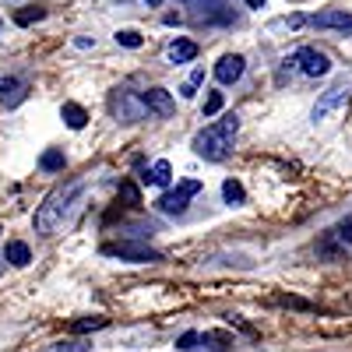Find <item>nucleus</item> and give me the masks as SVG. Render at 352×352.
I'll use <instances>...</instances> for the list:
<instances>
[{
  "label": "nucleus",
  "mask_w": 352,
  "mask_h": 352,
  "mask_svg": "<svg viewBox=\"0 0 352 352\" xmlns=\"http://www.w3.org/2000/svg\"><path fill=\"white\" fill-rule=\"evenodd\" d=\"M307 25L335 28V32H352V14L349 11H320V14H307Z\"/></svg>",
  "instance_id": "obj_8"
},
{
  "label": "nucleus",
  "mask_w": 352,
  "mask_h": 352,
  "mask_svg": "<svg viewBox=\"0 0 352 352\" xmlns=\"http://www.w3.org/2000/svg\"><path fill=\"white\" fill-rule=\"evenodd\" d=\"M222 109V92H208V99H204V116H215Z\"/></svg>",
  "instance_id": "obj_23"
},
{
  "label": "nucleus",
  "mask_w": 352,
  "mask_h": 352,
  "mask_svg": "<svg viewBox=\"0 0 352 352\" xmlns=\"http://www.w3.org/2000/svg\"><path fill=\"white\" fill-rule=\"evenodd\" d=\"M18 85H21V81H14V78H0V92H4V96H8V92H14V88H18Z\"/></svg>",
  "instance_id": "obj_26"
},
{
  "label": "nucleus",
  "mask_w": 352,
  "mask_h": 352,
  "mask_svg": "<svg viewBox=\"0 0 352 352\" xmlns=\"http://www.w3.org/2000/svg\"><path fill=\"white\" fill-rule=\"evenodd\" d=\"M148 4H162V0H148Z\"/></svg>",
  "instance_id": "obj_28"
},
{
  "label": "nucleus",
  "mask_w": 352,
  "mask_h": 352,
  "mask_svg": "<svg viewBox=\"0 0 352 352\" xmlns=\"http://www.w3.org/2000/svg\"><path fill=\"white\" fill-rule=\"evenodd\" d=\"M60 116H64V124H67L71 131H81V127L88 124V113H85V109H81L78 102H64Z\"/></svg>",
  "instance_id": "obj_12"
},
{
  "label": "nucleus",
  "mask_w": 352,
  "mask_h": 352,
  "mask_svg": "<svg viewBox=\"0 0 352 352\" xmlns=\"http://www.w3.org/2000/svg\"><path fill=\"white\" fill-rule=\"evenodd\" d=\"M345 102H349V88H345V85H335V88H328V92L317 99V106H314V120H328L331 113L345 109Z\"/></svg>",
  "instance_id": "obj_5"
},
{
  "label": "nucleus",
  "mask_w": 352,
  "mask_h": 352,
  "mask_svg": "<svg viewBox=\"0 0 352 352\" xmlns=\"http://www.w3.org/2000/svg\"><path fill=\"white\" fill-rule=\"evenodd\" d=\"M296 56H300V71H303L307 78H324V74L331 71V60H328L320 50H314V46H303Z\"/></svg>",
  "instance_id": "obj_6"
},
{
  "label": "nucleus",
  "mask_w": 352,
  "mask_h": 352,
  "mask_svg": "<svg viewBox=\"0 0 352 352\" xmlns=\"http://www.w3.org/2000/svg\"><path fill=\"white\" fill-rule=\"evenodd\" d=\"M275 303H282V307H292V310H310V303H307V300H300V296H278Z\"/></svg>",
  "instance_id": "obj_24"
},
{
  "label": "nucleus",
  "mask_w": 352,
  "mask_h": 352,
  "mask_svg": "<svg viewBox=\"0 0 352 352\" xmlns=\"http://www.w3.org/2000/svg\"><path fill=\"white\" fill-rule=\"evenodd\" d=\"M64 152H56V148H50V152H43V159H39V166H43V173H60L64 169Z\"/></svg>",
  "instance_id": "obj_15"
},
{
  "label": "nucleus",
  "mask_w": 352,
  "mask_h": 352,
  "mask_svg": "<svg viewBox=\"0 0 352 352\" xmlns=\"http://www.w3.org/2000/svg\"><path fill=\"white\" fill-rule=\"evenodd\" d=\"M197 342H201V335H197V331H187V335L176 338V349H180V352H190V349H197Z\"/></svg>",
  "instance_id": "obj_22"
},
{
  "label": "nucleus",
  "mask_w": 352,
  "mask_h": 352,
  "mask_svg": "<svg viewBox=\"0 0 352 352\" xmlns=\"http://www.w3.org/2000/svg\"><path fill=\"white\" fill-rule=\"evenodd\" d=\"M236 131H240V116L229 113V116H222L219 124L204 127V131L194 138V152H197L201 159H208V162H222V159H229V148H232V138H236Z\"/></svg>",
  "instance_id": "obj_2"
},
{
  "label": "nucleus",
  "mask_w": 352,
  "mask_h": 352,
  "mask_svg": "<svg viewBox=\"0 0 352 352\" xmlns=\"http://www.w3.org/2000/svg\"><path fill=\"white\" fill-rule=\"evenodd\" d=\"M116 43L127 46V50H138L144 39H141V32H134V28H120V32H116Z\"/></svg>",
  "instance_id": "obj_19"
},
{
  "label": "nucleus",
  "mask_w": 352,
  "mask_h": 352,
  "mask_svg": "<svg viewBox=\"0 0 352 352\" xmlns=\"http://www.w3.org/2000/svg\"><path fill=\"white\" fill-rule=\"evenodd\" d=\"M120 197L131 204V208H134V204H141V190H138L131 180H124V184H120Z\"/></svg>",
  "instance_id": "obj_20"
},
{
  "label": "nucleus",
  "mask_w": 352,
  "mask_h": 352,
  "mask_svg": "<svg viewBox=\"0 0 352 352\" xmlns=\"http://www.w3.org/2000/svg\"><path fill=\"white\" fill-rule=\"evenodd\" d=\"M243 67H247V60L240 53H226L222 60L215 64V78H219V85H236L240 78H243Z\"/></svg>",
  "instance_id": "obj_7"
},
{
  "label": "nucleus",
  "mask_w": 352,
  "mask_h": 352,
  "mask_svg": "<svg viewBox=\"0 0 352 352\" xmlns=\"http://www.w3.org/2000/svg\"><path fill=\"white\" fill-rule=\"evenodd\" d=\"M4 261H11L14 268H25V264L32 261V250H28V243L14 240V243H8V250H4Z\"/></svg>",
  "instance_id": "obj_13"
},
{
  "label": "nucleus",
  "mask_w": 352,
  "mask_h": 352,
  "mask_svg": "<svg viewBox=\"0 0 352 352\" xmlns=\"http://www.w3.org/2000/svg\"><path fill=\"white\" fill-rule=\"evenodd\" d=\"M21 99H25V85H18V88H14V92H11V96H4V106L11 109V106H18Z\"/></svg>",
  "instance_id": "obj_25"
},
{
  "label": "nucleus",
  "mask_w": 352,
  "mask_h": 352,
  "mask_svg": "<svg viewBox=\"0 0 352 352\" xmlns=\"http://www.w3.org/2000/svg\"><path fill=\"white\" fill-rule=\"evenodd\" d=\"M222 197H226V204H243V201H247L243 184H240V180H226V184H222Z\"/></svg>",
  "instance_id": "obj_14"
},
{
  "label": "nucleus",
  "mask_w": 352,
  "mask_h": 352,
  "mask_svg": "<svg viewBox=\"0 0 352 352\" xmlns=\"http://www.w3.org/2000/svg\"><path fill=\"white\" fill-rule=\"evenodd\" d=\"M201 81H204V67H197V71L187 78V85L180 88V96H184V99H194V96H197V88H201Z\"/></svg>",
  "instance_id": "obj_18"
},
{
  "label": "nucleus",
  "mask_w": 352,
  "mask_h": 352,
  "mask_svg": "<svg viewBox=\"0 0 352 352\" xmlns=\"http://www.w3.org/2000/svg\"><path fill=\"white\" fill-rule=\"evenodd\" d=\"M88 190V180L85 176H78V180H67L60 187H53L43 204L36 208V232H43V236H56L64 226L74 222V215L81 212V197Z\"/></svg>",
  "instance_id": "obj_1"
},
{
  "label": "nucleus",
  "mask_w": 352,
  "mask_h": 352,
  "mask_svg": "<svg viewBox=\"0 0 352 352\" xmlns=\"http://www.w3.org/2000/svg\"><path fill=\"white\" fill-rule=\"evenodd\" d=\"M184 4H187V0H184Z\"/></svg>",
  "instance_id": "obj_29"
},
{
  "label": "nucleus",
  "mask_w": 352,
  "mask_h": 352,
  "mask_svg": "<svg viewBox=\"0 0 352 352\" xmlns=\"http://www.w3.org/2000/svg\"><path fill=\"white\" fill-rule=\"evenodd\" d=\"M106 324H109L106 317H85V320H74L71 331H74V335H85V331H99V328H106Z\"/></svg>",
  "instance_id": "obj_17"
},
{
  "label": "nucleus",
  "mask_w": 352,
  "mask_h": 352,
  "mask_svg": "<svg viewBox=\"0 0 352 352\" xmlns=\"http://www.w3.org/2000/svg\"><path fill=\"white\" fill-rule=\"evenodd\" d=\"M166 53H169L173 64H190L194 56H197V43H190V39H173Z\"/></svg>",
  "instance_id": "obj_10"
},
{
  "label": "nucleus",
  "mask_w": 352,
  "mask_h": 352,
  "mask_svg": "<svg viewBox=\"0 0 352 352\" xmlns=\"http://www.w3.org/2000/svg\"><path fill=\"white\" fill-rule=\"evenodd\" d=\"M201 194V180H184V184H176L173 190H166L159 201H155V208L166 212V215H184L187 212V201Z\"/></svg>",
  "instance_id": "obj_4"
},
{
  "label": "nucleus",
  "mask_w": 352,
  "mask_h": 352,
  "mask_svg": "<svg viewBox=\"0 0 352 352\" xmlns=\"http://www.w3.org/2000/svg\"><path fill=\"white\" fill-rule=\"evenodd\" d=\"M106 257H120V261H134V264H155L162 261L159 250H152L148 243H138V240H120V243H106L102 247Z\"/></svg>",
  "instance_id": "obj_3"
},
{
  "label": "nucleus",
  "mask_w": 352,
  "mask_h": 352,
  "mask_svg": "<svg viewBox=\"0 0 352 352\" xmlns=\"http://www.w3.org/2000/svg\"><path fill=\"white\" fill-rule=\"evenodd\" d=\"M46 18V8H21L18 14H14V25H36V21H43Z\"/></svg>",
  "instance_id": "obj_16"
},
{
  "label": "nucleus",
  "mask_w": 352,
  "mask_h": 352,
  "mask_svg": "<svg viewBox=\"0 0 352 352\" xmlns=\"http://www.w3.org/2000/svg\"><path fill=\"white\" fill-rule=\"evenodd\" d=\"M247 4H250V8H264V0H247Z\"/></svg>",
  "instance_id": "obj_27"
},
{
  "label": "nucleus",
  "mask_w": 352,
  "mask_h": 352,
  "mask_svg": "<svg viewBox=\"0 0 352 352\" xmlns=\"http://www.w3.org/2000/svg\"><path fill=\"white\" fill-rule=\"evenodd\" d=\"M141 102L155 116H173L176 113V102H173V96L166 92V88H148V92H141Z\"/></svg>",
  "instance_id": "obj_9"
},
{
  "label": "nucleus",
  "mask_w": 352,
  "mask_h": 352,
  "mask_svg": "<svg viewBox=\"0 0 352 352\" xmlns=\"http://www.w3.org/2000/svg\"><path fill=\"white\" fill-rule=\"evenodd\" d=\"M144 184H155V187H169V180H173V166L166 162V159H159L152 169H148V176H141Z\"/></svg>",
  "instance_id": "obj_11"
},
{
  "label": "nucleus",
  "mask_w": 352,
  "mask_h": 352,
  "mask_svg": "<svg viewBox=\"0 0 352 352\" xmlns=\"http://www.w3.org/2000/svg\"><path fill=\"white\" fill-rule=\"evenodd\" d=\"M335 240H338V243H352V215L335 226Z\"/></svg>",
  "instance_id": "obj_21"
}]
</instances>
